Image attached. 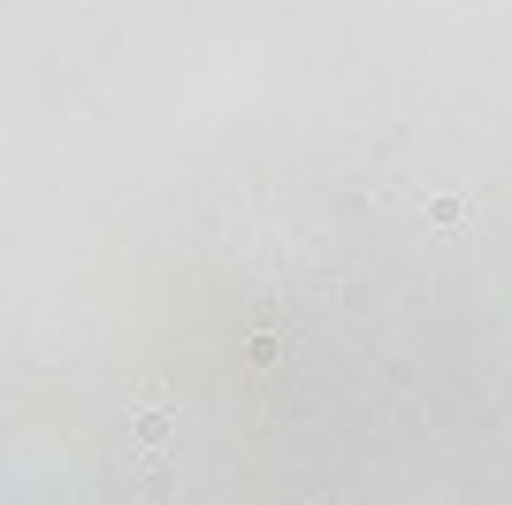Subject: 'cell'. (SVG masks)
Returning <instances> with one entry per match:
<instances>
[{
    "label": "cell",
    "instance_id": "6da1fadb",
    "mask_svg": "<svg viewBox=\"0 0 512 505\" xmlns=\"http://www.w3.org/2000/svg\"><path fill=\"white\" fill-rule=\"evenodd\" d=\"M130 429H138V444H169V429H176V398L153 383V391H138V406H130Z\"/></svg>",
    "mask_w": 512,
    "mask_h": 505
},
{
    "label": "cell",
    "instance_id": "7a4b0ae2",
    "mask_svg": "<svg viewBox=\"0 0 512 505\" xmlns=\"http://www.w3.org/2000/svg\"><path fill=\"white\" fill-rule=\"evenodd\" d=\"M428 222L436 230H467V199H428Z\"/></svg>",
    "mask_w": 512,
    "mask_h": 505
}]
</instances>
